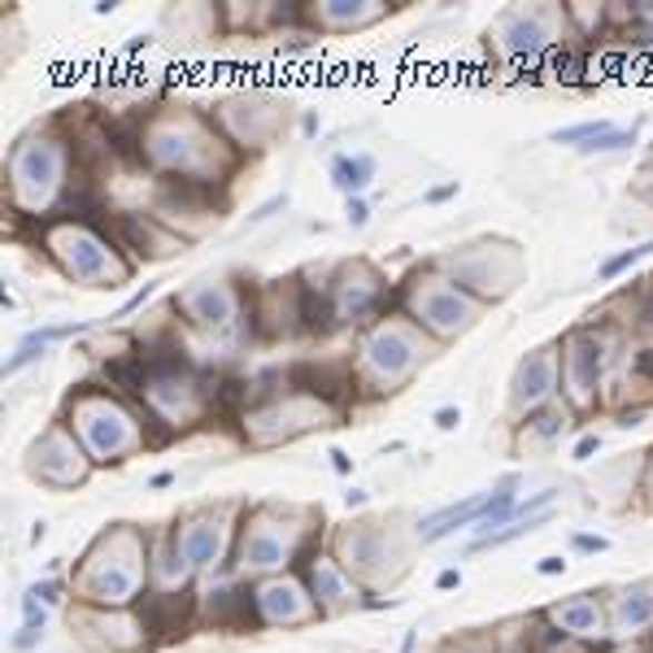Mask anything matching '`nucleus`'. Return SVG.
I'll list each match as a JSON object with an SVG mask.
<instances>
[{
    "instance_id": "nucleus-3",
    "label": "nucleus",
    "mask_w": 653,
    "mask_h": 653,
    "mask_svg": "<svg viewBox=\"0 0 653 653\" xmlns=\"http://www.w3.org/2000/svg\"><path fill=\"white\" fill-rule=\"evenodd\" d=\"M553 393V353L536 349L523 366H518V379H514V405H541Z\"/></svg>"
},
{
    "instance_id": "nucleus-2",
    "label": "nucleus",
    "mask_w": 653,
    "mask_h": 653,
    "mask_svg": "<svg viewBox=\"0 0 653 653\" xmlns=\"http://www.w3.org/2000/svg\"><path fill=\"white\" fill-rule=\"evenodd\" d=\"M550 619L557 623V632H566V636H575V641H588V636L602 632V605L593 602V593L553 605Z\"/></svg>"
},
{
    "instance_id": "nucleus-10",
    "label": "nucleus",
    "mask_w": 653,
    "mask_h": 653,
    "mask_svg": "<svg viewBox=\"0 0 653 653\" xmlns=\"http://www.w3.org/2000/svg\"><path fill=\"white\" fill-rule=\"evenodd\" d=\"M152 293H157V284H145V288H140V293H136V297H131V301L122 305V309H118V314H113V318H127V314H131V309H140V305L149 301Z\"/></svg>"
},
{
    "instance_id": "nucleus-7",
    "label": "nucleus",
    "mask_w": 653,
    "mask_h": 653,
    "mask_svg": "<svg viewBox=\"0 0 653 653\" xmlns=\"http://www.w3.org/2000/svg\"><path fill=\"white\" fill-rule=\"evenodd\" d=\"M605 131H610V122H580V127H566V131H557L553 140H557V145H580V149H584V145H593V140H597V136H605Z\"/></svg>"
},
{
    "instance_id": "nucleus-17",
    "label": "nucleus",
    "mask_w": 653,
    "mask_h": 653,
    "mask_svg": "<svg viewBox=\"0 0 653 653\" xmlns=\"http://www.w3.org/2000/svg\"><path fill=\"white\" fill-rule=\"evenodd\" d=\"M645 418V409H632V414H623V427H636Z\"/></svg>"
},
{
    "instance_id": "nucleus-8",
    "label": "nucleus",
    "mask_w": 653,
    "mask_h": 653,
    "mask_svg": "<svg viewBox=\"0 0 653 653\" xmlns=\"http://www.w3.org/2000/svg\"><path fill=\"white\" fill-rule=\"evenodd\" d=\"M627 145H636V127H632V131H614V127H610L605 136H597L593 145H584L580 152H619V149H627Z\"/></svg>"
},
{
    "instance_id": "nucleus-11",
    "label": "nucleus",
    "mask_w": 653,
    "mask_h": 653,
    "mask_svg": "<svg viewBox=\"0 0 653 653\" xmlns=\"http://www.w3.org/2000/svg\"><path fill=\"white\" fill-rule=\"evenodd\" d=\"M462 423V414L453 409V405H445V409H436V427H445V432H453Z\"/></svg>"
},
{
    "instance_id": "nucleus-13",
    "label": "nucleus",
    "mask_w": 653,
    "mask_h": 653,
    "mask_svg": "<svg viewBox=\"0 0 653 653\" xmlns=\"http://www.w3.org/2000/svg\"><path fill=\"white\" fill-rule=\"evenodd\" d=\"M366 218H370L366 201H349V222H353V227H366Z\"/></svg>"
},
{
    "instance_id": "nucleus-16",
    "label": "nucleus",
    "mask_w": 653,
    "mask_h": 653,
    "mask_svg": "<svg viewBox=\"0 0 653 653\" xmlns=\"http://www.w3.org/2000/svg\"><path fill=\"white\" fill-rule=\"evenodd\" d=\"M453 192H457V184H445V188L432 192V201H445V197H453Z\"/></svg>"
},
{
    "instance_id": "nucleus-9",
    "label": "nucleus",
    "mask_w": 653,
    "mask_h": 653,
    "mask_svg": "<svg viewBox=\"0 0 653 653\" xmlns=\"http://www.w3.org/2000/svg\"><path fill=\"white\" fill-rule=\"evenodd\" d=\"M650 253H653V240H650V245H636V249L619 253V257H610V261L602 266V279H614V275H623L627 266H636V261H641V257H650Z\"/></svg>"
},
{
    "instance_id": "nucleus-15",
    "label": "nucleus",
    "mask_w": 653,
    "mask_h": 653,
    "mask_svg": "<svg viewBox=\"0 0 653 653\" xmlns=\"http://www.w3.org/2000/svg\"><path fill=\"white\" fill-rule=\"evenodd\" d=\"M597 445H602L597 436H584V441H580V449H575V457H593V453H597Z\"/></svg>"
},
{
    "instance_id": "nucleus-12",
    "label": "nucleus",
    "mask_w": 653,
    "mask_h": 653,
    "mask_svg": "<svg viewBox=\"0 0 653 653\" xmlns=\"http://www.w3.org/2000/svg\"><path fill=\"white\" fill-rule=\"evenodd\" d=\"M575 550H584V553H602V550H610V541H602V536H575Z\"/></svg>"
},
{
    "instance_id": "nucleus-1",
    "label": "nucleus",
    "mask_w": 653,
    "mask_h": 653,
    "mask_svg": "<svg viewBox=\"0 0 653 653\" xmlns=\"http://www.w3.org/2000/svg\"><path fill=\"white\" fill-rule=\"evenodd\" d=\"M602 340H593V332H575L571 336V353H566V375H571V393L580 402H588V393L597 388V375H602Z\"/></svg>"
},
{
    "instance_id": "nucleus-4",
    "label": "nucleus",
    "mask_w": 653,
    "mask_h": 653,
    "mask_svg": "<svg viewBox=\"0 0 653 653\" xmlns=\"http://www.w3.org/2000/svg\"><path fill=\"white\" fill-rule=\"evenodd\" d=\"M645 623H653V580L650 584H636L627 588L619 605H614V627L619 632H641Z\"/></svg>"
},
{
    "instance_id": "nucleus-14",
    "label": "nucleus",
    "mask_w": 653,
    "mask_h": 653,
    "mask_svg": "<svg viewBox=\"0 0 653 653\" xmlns=\"http://www.w3.org/2000/svg\"><path fill=\"white\" fill-rule=\"evenodd\" d=\"M562 571H566L562 557H545V562H541V575H562Z\"/></svg>"
},
{
    "instance_id": "nucleus-19",
    "label": "nucleus",
    "mask_w": 653,
    "mask_h": 653,
    "mask_svg": "<svg viewBox=\"0 0 653 653\" xmlns=\"http://www.w3.org/2000/svg\"><path fill=\"white\" fill-rule=\"evenodd\" d=\"M650 479H653V466H650Z\"/></svg>"
},
{
    "instance_id": "nucleus-5",
    "label": "nucleus",
    "mask_w": 653,
    "mask_h": 653,
    "mask_svg": "<svg viewBox=\"0 0 653 653\" xmlns=\"http://www.w3.org/2000/svg\"><path fill=\"white\" fill-rule=\"evenodd\" d=\"M370 175H375V157H370V152L336 157V161H332V179H336V188H345V192H362V188L370 184Z\"/></svg>"
},
{
    "instance_id": "nucleus-6",
    "label": "nucleus",
    "mask_w": 653,
    "mask_h": 653,
    "mask_svg": "<svg viewBox=\"0 0 653 653\" xmlns=\"http://www.w3.org/2000/svg\"><path fill=\"white\" fill-rule=\"evenodd\" d=\"M505 27H509V49L514 52H536L545 44L541 13H505Z\"/></svg>"
},
{
    "instance_id": "nucleus-18",
    "label": "nucleus",
    "mask_w": 653,
    "mask_h": 653,
    "mask_svg": "<svg viewBox=\"0 0 653 653\" xmlns=\"http://www.w3.org/2000/svg\"><path fill=\"white\" fill-rule=\"evenodd\" d=\"M457 580H462V575H457V571H445V575H441V588H453V584H457Z\"/></svg>"
}]
</instances>
